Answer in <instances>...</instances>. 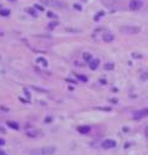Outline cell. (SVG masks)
I'll use <instances>...</instances> for the list:
<instances>
[{
    "label": "cell",
    "mask_w": 148,
    "mask_h": 155,
    "mask_svg": "<svg viewBox=\"0 0 148 155\" xmlns=\"http://www.w3.org/2000/svg\"><path fill=\"white\" fill-rule=\"evenodd\" d=\"M24 92H25V95H26V97L30 100L31 99V94H30V92H28V90L27 89H24Z\"/></svg>",
    "instance_id": "cell-24"
},
{
    "label": "cell",
    "mask_w": 148,
    "mask_h": 155,
    "mask_svg": "<svg viewBox=\"0 0 148 155\" xmlns=\"http://www.w3.org/2000/svg\"><path fill=\"white\" fill-rule=\"evenodd\" d=\"M10 10L9 9H0V16H9Z\"/></svg>",
    "instance_id": "cell-15"
},
{
    "label": "cell",
    "mask_w": 148,
    "mask_h": 155,
    "mask_svg": "<svg viewBox=\"0 0 148 155\" xmlns=\"http://www.w3.org/2000/svg\"><path fill=\"white\" fill-rule=\"evenodd\" d=\"M25 11H26V12H28L31 16H35V17L37 16V12H36L35 7H26V9H25Z\"/></svg>",
    "instance_id": "cell-11"
},
{
    "label": "cell",
    "mask_w": 148,
    "mask_h": 155,
    "mask_svg": "<svg viewBox=\"0 0 148 155\" xmlns=\"http://www.w3.org/2000/svg\"><path fill=\"white\" fill-rule=\"evenodd\" d=\"M0 155H6V154H5V151H3V150H0Z\"/></svg>",
    "instance_id": "cell-35"
},
{
    "label": "cell",
    "mask_w": 148,
    "mask_h": 155,
    "mask_svg": "<svg viewBox=\"0 0 148 155\" xmlns=\"http://www.w3.org/2000/svg\"><path fill=\"white\" fill-rule=\"evenodd\" d=\"M7 126H9L10 128L15 129V130H17V129L20 128V126L17 124V123H16V122H13V121H9V122H7Z\"/></svg>",
    "instance_id": "cell-12"
},
{
    "label": "cell",
    "mask_w": 148,
    "mask_h": 155,
    "mask_svg": "<svg viewBox=\"0 0 148 155\" xmlns=\"http://www.w3.org/2000/svg\"><path fill=\"white\" fill-rule=\"evenodd\" d=\"M54 153H56V147H42L28 150L30 155H52Z\"/></svg>",
    "instance_id": "cell-1"
},
{
    "label": "cell",
    "mask_w": 148,
    "mask_h": 155,
    "mask_svg": "<svg viewBox=\"0 0 148 155\" xmlns=\"http://www.w3.org/2000/svg\"><path fill=\"white\" fill-rule=\"evenodd\" d=\"M77 130L80 133V134H88L90 130H91V127L90 126H79L77 128Z\"/></svg>",
    "instance_id": "cell-7"
},
{
    "label": "cell",
    "mask_w": 148,
    "mask_h": 155,
    "mask_svg": "<svg viewBox=\"0 0 148 155\" xmlns=\"http://www.w3.org/2000/svg\"><path fill=\"white\" fill-rule=\"evenodd\" d=\"M51 121H52V117H47V118L45 119V122H47V123H49Z\"/></svg>",
    "instance_id": "cell-31"
},
{
    "label": "cell",
    "mask_w": 148,
    "mask_h": 155,
    "mask_svg": "<svg viewBox=\"0 0 148 155\" xmlns=\"http://www.w3.org/2000/svg\"><path fill=\"white\" fill-rule=\"evenodd\" d=\"M110 102H112V103H117V99H110Z\"/></svg>",
    "instance_id": "cell-28"
},
{
    "label": "cell",
    "mask_w": 148,
    "mask_h": 155,
    "mask_svg": "<svg viewBox=\"0 0 148 155\" xmlns=\"http://www.w3.org/2000/svg\"><path fill=\"white\" fill-rule=\"evenodd\" d=\"M95 110H99V111H106V112H110V111H111V107H95Z\"/></svg>",
    "instance_id": "cell-19"
},
{
    "label": "cell",
    "mask_w": 148,
    "mask_h": 155,
    "mask_svg": "<svg viewBox=\"0 0 148 155\" xmlns=\"http://www.w3.org/2000/svg\"><path fill=\"white\" fill-rule=\"evenodd\" d=\"M83 59L85 60V62H89V63H90V62L93 60V56L90 53H88V52H85V53L83 54Z\"/></svg>",
    "instance_id": "cell-13"
},
{
    "label": "cell",
    "mask_w": 148,
    "mask_h": 155,
    "mask_svg": "<svg viewBox=\"0 0 148 155\" xmlns=\"http://www.w3.org/2000/svg\"><path fill=\"white\" fill-rule=\"evenodd\" d=\"M34 90H36V91H38V92H47V90L46 89H42V87H38V86H31Z\"/></svg>",
    "instance_id": "cell-18"
},
{
    "label": "cell",
    "mask_w": 148,
    "mask_h": 155,
    "mask_svg": "<svg viewBox=\"0 0 148 155\" xmlns=\"http://www.w3.org/2000/svg\"><path fill=\"white\" fill-rule=\"evenodd\" d=\"M10 1H16V0H10Z\"/></svg>",
    "instance_id": "cell-37"
},
{
    "label": "cell",
    "mask_w": 148,
    "mask_h": 155,
    "mask_svg": "<svg viewBox=\"0 0 148 155\" xmlns=\"http://www.w3.org/2000/svg\"><path fill=\"white\" fill-rule=\"evenodd\" d=\"M141 79H142V80H147V79H148V73H143V74L141 75Z\"/></svg>",
    "instance_id": "cell-25"
},
{
    "label": "cell",
    "mask_w": 148,
    "mask_h": 155,
    "mask_svg": "<svg viewBox=\"0 0 148 155\" xmlns=\"http://www.w3.org/2000/svg\"><path fill=\"white\" fill-rule=\"evenodd\" d=\"M116 145H117L116 140H114V139H111V138L105 139V140L101 143V147H102L104 149H112V148H115Z\"/></svg>",
    "instance_id": "cell-3"
},
{
    "label": "cell",
    "mask_w": 148,
    "mask_h": 155,
    "mask_svg": "<svg viewBox=\"0 0 148 155\" xmlns=\"http://www.w3.org/2000/svg\"><path fill=\"white\" fill-rule=\"evenodd\" d=\"M104 15H105V12H104V11H100V12H99L96 16H95V19H94V20H95V21H98V20H99L101 16H104Z\"/></svg>",
    "instance_id": "cell-22"
},
{
    "label": "cell",
    "mask_w": 148,
    "mask_h": 155,
    "mask_svg": "<svg viewBox=\"0 0 148 155\" xmlns=\"http://www.w3.org/2000/svg\"><path fill=\"white\" fill-rule=\"evenodd\" d=\"M144 134H146V137H147V139H148V126H147L146 129H144Z\"/></svg>",
    "instance_id": "cell-27"
},
{
    "label": "cell",
    "mask_w": 148,
    "mask_h": 155,
    "mask_svg": "<svg viewBox=\"0 0 148 155\" xmlns=\"http://www.w3.org/2000/svg\"><path fill=\"white\" fill-rule=\"evenodd\" d=\"M143 3L141 1V0H131L130 1V9L133 10V11H136V10H140L142 7Z\"/></svg>",
    "instance_id": "cell-5"
},
{
    "label": "cell",
    "mask_w": 148,
    "mask_h": 155,
    "mask_svg": "<svg viewBox=\"0 0 148 155\" xmlns=\"http://www.w3.org/2000/svg\"><path fill=\"white\" fill-rule=\"evenodd\" d=\"M119 30H120V32H122L125 35H137L141 32V28L138 26H121Z\"/></svg>",
    "instance_id": "cell-2"
},
{
    "label": "cell",
    "mask_w": 148,
    "mask_h": 155,
    "mask_svg": "<svg viewBox=\"0 0 148 155\" xmlns=\"http://www.w3.org/2000/svg\"><path fill=\"white\" fill-rule=\"evenodd\" d=\"M114 68H115L114 63H106V64H104V69L105 70H114Z\"/></svg>",
    "instance_id": "cell-16"
},
{
    "label": "cell",
    "mask_w": 148,
    "mask_h": 155,
    "mask_svg": "<svg viewBox=\"0 0 148 155\" xmlns=\"http://www.w3.org/2000/svg\"><path fill=\"white\" fill-rule=\"evenodd\" d=\"M57 26H58V22H57V21H52V22L48 24V30H53V28L57 27Z\"/></svg>",
    "instance_id": "cell-17"
},
{
    "label": "cell",
    "mask_w": 148,
    "mask_h": 155,
    "mask_svg": "<svg viewBox=\"0 0 148 155\" xmlns=\"http://www.w3.org/2000/svg\"><path fill=\"white\" fill-rule=\"evenodd\" d=\"M148 116V107L147 108H143V110H138L133 113V119H141L143 117Z\"/></svg>",
    "instance_id": "cell-4"
},
{
    "label": "cell",
    "mask_w": 148,
    "mask_h": 155,
    "mask_svg": "<svg viewBox=\"0 0 148 155\" xmlns=\"http://www.w3.org/2000/svg\"><path fill=\"white\" fill-rule=\"evenodd\" d=\"M3 35H4V33H3V32H1V31H0V36H3Z\"/></svg>",
    "instance_id": "cell-36"
},
{
    "label": "cell",
    "mask_w": 148,
    "mask_h": 155,
    "mask_svg": "<svg viewBox=\"0 0 148 155\" xmlns=\"http://www.w3.org/2000/svg\"><path fill=\"white\" fill-rule=\"evenodd\" d=\"M0 110H3V111H9L7 107H4V106H0Z\"/></svg>",
    "instance_id": "cell-32"
},
{
    "label": "cell",
    "mask_w": 148,
    "mask_h": 155,
    "mask_svg": "<svg viewBox=\"0 0 148 155\" xmlns=\"http://www.w3.org/2000/svg\"><path fill=\"white\" fill-rule=\"evenodd\" d=\"M35 9H37V10H40V11H45V7L42 6V5H40V4H35V6H34Z\"/></svg>",
    "instance_id": "cell-21"
},
{
    "label": "cell",
    "mask_w": 148,
    "mask_h": 155,
    "mask_svg": "<svg viewBox=\"0 0 148 155\" xmlns=\"http://www.w3.org/2000/svg\"><path fill=\"white\" fill-rule=\"evenodd\" d=\"M100 82H101V84H106V80H105V79H100Z\"/></svg>",
    "instance_id": "cell-34"
},
{
    "label": "cell",
    "mask_w": 148,
    "mask_h": 155,
    "mask_svg": "<svg viewBox=\"0 0 148 155\" xmlns=\"http://www.w3.org/2000/svg\"><path fill=\"white\" fill-rule=\"evenodd\" d=\"M66 80H67L68 82H74V84H75V82H77L75 80H72V79H66Z\"/></svg>",
    "instance_id": "cell-33"
},
{
    "label": "cell",
    "mask_w": 148,
    "mask_h": 155,
    "mask_svg": "<svg viewBox=\"0 0 148 155\" xmlns=\"http://www.w3.org/2000/svg\"><path fill=\"white\" fill-rule=\"evenodd\" d=\"M102 39H104V42H112V41L115 39V36L112 35V33H110V32H105L104 35H102Z\"/></svg>",
    "instance_id": "cell-8"
},
{
    "label": "cell",
    "mask_w": 148,
    "mask_h": 155,
    "mask_svg": "<svg viewBox=\"0 0 148 155\" xmlns=\"http://www.w3.org/2000/svg\"><path fill=\"white\" fill-rule=\"evenodd\" d=\"M47 16H48V17H51V19H57V15H56V14H53L52 11H48V12H47Z\"/></svg>",
    "instance_id": "cell-23"
},
{
    "label": "cell",
    "mask_w": 148,
    "mask_h": 155,
    "mask_svg": "<svg viewBox=\"0 0 148 155\" xmlns=\"http://www.w3.org/2000/svg\"><path fill=\"white\" fill-rule=\"evenodd\" d=\"M77 78H78L79 80L84 81V82H85V81H88V78H87L85 75H80V74H78V75H77Z\"/></svg>",
    "instance_id": "cell-20"
},
{
    "label": "cell",
    "mask_w": 148,
    "mask_h": 155,
    "mask_svg": "<svg viewBox=\"0 0 148 155\" xmlns=\"http://www.w3.org/2000/svg\"><path fill=\"white\" fill-rule=\"evenodd\" d=\"M132 57H135V58H141L142 56H140V54H137V53H133V54H132Z\"/></svg>",
    "instance_id": "cell-29"
},
{
    "label": "cell",
    "mask_w": 148,
    "mask_h": 155,
    "mask_svg": "<svg viewBox=\"0 0 148 155\" xmlns=\"http://www.w3.org/2000/svg\"><path fill=\"white\" fill-rule=\"evenodd\" d=\"M74 7H75L77 10H79V11H80V10H81V6H80L79 4H74Z\"/></svg>",
    "instance_id": "cell-26"
},
{
    "label": "cell",
    "mask_w": 148,
    "mask_h": 155,
    "mask_svg": "<svg viewBox=\"0 0 148 155\" xmlns=\"http://www.w3.org/2000/svg\"><path fill=\"white\" fill-rule=\"evenodd\" d=\"M99 64H100V60H99L98 58H95V59H93L90 63H89V68H90L91 70H95V69H98Z\"/></svg>",
    "instance_id": "cell-9"
},
{
    "label": "cell",
    "mask_w": 148,
    "mask_h": 155,
    "mask_svg": "<svg viewBox=\"0 0 148 155\" xmlns=\"http://www.w3.org/2000/svg\"><path fill=\"white\" fill-rule=\"evenodd\" d=\"M51 6H56V7H63L64 4L58 1V0H51Z\"/></svg>",
    "instance_id": "cell-10"
},
{
    "label": "cell",
    "mask_w": 148,
    "mask_h": 155,
    "mask_svg": "<svg viewBox=\"0 0 148 155\" xmlns=\"http://www.w3.org/2000/svg\"><path fill=\"white\" fill-rule=\"evenodd\" d=\"M25 134L30 138H36V137H40L41 136V132L38 129H27L25 132Z\"/></svg>",
    "instance_id": "cell-6"
},
{
    "label": "cell",
    "mask_w": 148,
    "mask_h": 155,
    "mask_svg": "<svg viewBox=\"0 0 148 155\" xmlns=\"http://www.w3.org/2000/svg\"><path fill=\"white\" fill-rule=\"evenodd\" d=\"M4 144H5V140L0 138V147H1V145H4Z\"/></svg>",
    "instance_id": "cell-30"
},
{
    "label": "cell",
    "mask_w": 148,
    "mask_h": 155,
    "mask_svg": "<svg viewBox=\"0 0 148 155\" xmlns=\"http://www.w3.org/2000/svg\"><path fill=\"white\" fill-rule=\"evenodd\" d=\"M36 62H37V63H41L43 67H47V65H48L47 60H46L45 58H41V57H40V58H37V59H36Z\"/></svg>",
    "instance_id": "cell-14"
}]
</instances>
